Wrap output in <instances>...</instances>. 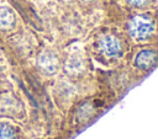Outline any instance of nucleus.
<instances>
[{"label":"nucleus","mask_w":158,"mask_h":139,"mask_svg":"<svg viewBox=\"0 0 158 139\" xmlns=\"http://www.w3.org/2000/svg\"><path fill=\"white\" fill-rule=\"evenodd\" d=\"M83 1H90V0H83Z\"/></svg>","instance_id":"9"},{"label":"nucleus","mask_w":158,"mask_h":139,"mask_svg":"<svg viewBox=\"0 0 158 139\" xmlns=\"http://www.w3.org/2000/svg\"><path fill=\"white\" fill-rule=\"evenodd\" d=\"M154 30L153 20L149 16L138 15L135 16L128 23V31L136 39H144L152 34Z\"/></svg>","instance_id":"1"},{"label":"nucleus","mask_w":158,"mask_h":139,"mask_svg":"<svg viewBox=\"0 0 158 139\" xmlns=\"http://www.w3.org/2000/svg\"><path fill=\"white\" fill-rule=\"evenodd\" d=\"M0 139H16V129L9 124H0Z\"/></svg>","instance_id":"7"},{"label":"nucleus","mask_w":158,"mask_h":139,"mask_svg":"<svg viewBox=\"0 0 158 139\" xmlns=\"http://www.w3.org/2000/svg\"><path fill=\"white\" fill-rule=\"evenodd\" d=\"M100 48H101V52L110 58H114L121 54V44L118 39L114 36H105L100 41Z\"/></svg>","instance_id":"3"},{"label":"nucleus","mask_w":158,"mask_h":139,"mask_svg":"<svg viewBox=\"0 0 158 139\" xmlns=\"http://www.w3.org/2000/svg\"><path fill=\"white\" fill-rule=\"evenodd\" d=\"M130 4H132V5H136V6H138V5H142L143 2H146L147 0H127Z\"/></svg>","instance_id":"8"},{"label":"nucleus","mask_w":158,"mask_h":139,"mask_svg":"<svg viewBox=\"0 0 158 139\" xmlns=\"http://www.w3.org/2000/svg\"><path fill=\"white\" fill-rule=\"evenodd\" d=\"M58 58L53 52L46 50L41 53L37 58V66L44 74H54L58 70Z\"/></svg>","instance_id":"2"},{"label":"nucleus","mask_w":158,"mask_h":139,"mask_svg":"<svg viewBox=\"0 0 158 139\" xmlns=\"http://www.w3.org/2000/svg\"><path fill=\"white\" fill-rule=\"evenodd\" d=\"M84 70V62L80 57H70L65 63V71L70 75H79Z\"/></svg>","instance_id":"5"},{"label":"nucleus","mask_w":158,"mask_h":139,"mask_svg":"<svg viewBox=\"0 0 158 139\" xmlns=\"http://www.w3.org/2000/svg\"><path fill=\"white\" fill-rule=\"evenodd\" d=\"M157 60L156 52L153 50H142L136 57V65L141 69H149L154 66Z\"/></svg>","instance_id":"4"},{"label":"nucleus","mask_w":158,"mask_h":139,"mask_svg":"<svg viewBox=\"0 0 158 139\" xmlns=\"http://www.w3.org/2000/svg\"><path fill=\"white\" fill-rule=\"evenodd\" d=\"M15 22L14 12L5 6H0V28H10Z\"/></svg>","instance_id":"6"}]
</instances>
